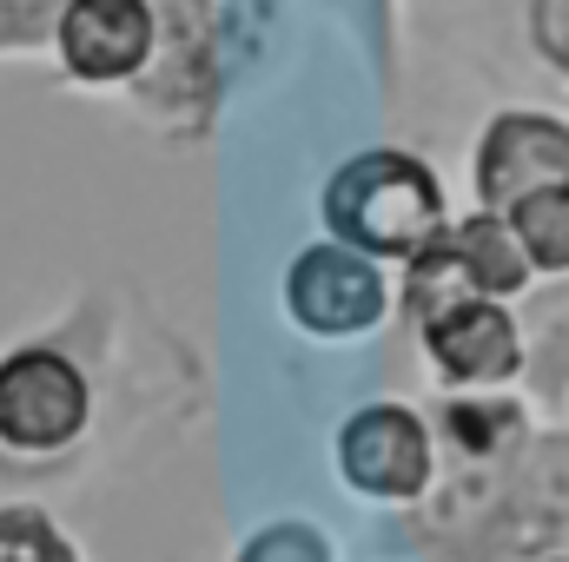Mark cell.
Here are the masks:
<instances>
[{"mask_svg":"<svg viewBox=\"0 0 569 562\" xmlns=\"http://www.w3.org/2000/svg\"><path fill=\"white\" fill-rule=\"evenodd\" d=\"M93 423V384L60 344H20L0 358V450L7 456H67Z\"/></svg>","mask_w":569,"mask_h":562,"instance_id":"7a4b0ae2","label":"cell"},{"mask_svg":"<svg viewBox=\"0 0 569 562\" xmlns=\"http://www.w3.org/2000/svg\"><path fill=\"white\" fill-rule=\"evenodd\" d=\"M418 331H425L430 364L450 384H503L523 364V338H517V324H510V311L497 298H463V304L437 311Z\"/></svg>","mask_w":569,"mask_h":562,"instance_id":"52a82bcc","label":"cell"},{"mask_svg":"<svg viewBox=\"0 0 569 562\" xmlns=\"http://www.w3.org/2000/svg\"><path fill=\"white\" fill-rule=\"evenodd\" d=\"M537 47L569 73V0H537Z\"/></svg>","mask_w":569,"mask_h":562,"instance_id":"7c38bea8","label":"cell"},{"mask_svg":"<svg viewBox=\"0 0 569 562\" xmlns=\"http://www.w3.org/2000/svg\"><path fill=\"white\" fill-rule=\"evenodd\" d=\"M279 304L305 338L345 344V338H365V331L385 324L391 279H385L378 259H365V252H351L338 239H318V245L291 252V265L279 279Z\"/></svg>","mask_w":569,"mask_h":562,"instance_id":"3957f363","label":"cell"},{"mask_svg":"<svg viewBox=\"0 0 569 562\" xmlns=\"http://www.w3.org/2000/svg\"><path fill=\"white\" fill-rule=\"evenodd\" d=\"M0 562H80V556H73L67 530H60L47 510L7 503V510H0Z\"/></svg>","mask_w":569,"mask_h":562,"instance_id":"9c48e42d","label":"cell"},{"mask_svg":"<svg viewBox=\"0 0 569 562\" xmlns=\"http://www.w3.org/2000/svg\"><path fill=\"white\" fill-rule=\"evenodd\" d=\"M569 185V127L550 113H497L477 140V199L483 212H510L530 192Z\"/></svg>","mask_w":569,"mask_h":562,"instance_id":"8992f818","label":"cell"},{"mask_svg":"<svg viewBox=\"0 0 569 562\" xmlns=\"http://www.w3.org/2000/svg\"><path fill=\"white\" fill-rule=\"evenodd\" d=\"M318 219H325V239H338L378 265L418 259L450 225L437 172L418 152H398V145H365V152L338 159L325 192H318Z\"/></svg>","mask_w":569,"mask_h":562,"instance_id":"6da1fadb","label":"cell"},{"mask_svg":"<svg viewBox=\"0 0 569 562\" xmlns=\"http://www.w3.org/2000/svg\"><path fill=\"white\" fill-rule=\"evenodd\" d=\"M232 562H331V536L318 523H266L239 543Z\"/></svg>","mask_w":569,"mask_h":562,"instance_id":"8fae6325","label":"cell"},{"mask_svg":"<svg viewBox=\"0 0 569 562\" xmlns=\"http://www.w3.org/2000/svg\"><path fill=\"white\" fill-rule=\"evenodd\" d=\"M338 476L365 503H418L430 490V430L411 404H365L338 430Z\"/></svg>","mask_w":569,"mask_h":562,"instance_id":"5b68a950","label":"cell"},{"mask_svg":"<svg viewBox=\"0 0 569 562\" xmlns=\"http://www.w3.org/2000/svg\"><path fill=\"white\" fill-rule=\"evenodd\" d=\"M503 219H510V232H517V245H523L530 265L569 272V185H550V192L517 199Z\"/></svg>","mask_w":569,"mask_h":562,"instance_id":"ba28073f","label":"cell"},{"mask_svg":"<svg viewBox=\"0 0 569 562\" xmlns=\"http://www.w3.org/2000/svg\"><path fill=\"white\" fill-rule=\"evenodd\" d=\"M53 67L67 87L127 93L159 67V0H67L53 33Z\"/></svg>","mask_w":569,"mask_h":562,"instance_id":"277c9868","label":"cell"},{"mask_svg":"<svg viewBox=\"0 0 569 562\" xmlns=\"http://www.w3.org/2000/svg\"><path fill=\"white\" fill-rule=\"evenodd\" d=\"M67 0H0V60H47Z\"/></svg>","mask_w":569,"mask_h":562,"instance_id":"30bf717a","label":"cell"}]
</instances>
